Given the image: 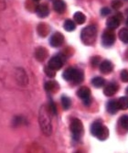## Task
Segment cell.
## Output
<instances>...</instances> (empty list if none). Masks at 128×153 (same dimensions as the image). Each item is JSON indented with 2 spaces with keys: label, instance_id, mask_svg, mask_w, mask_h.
I'll return each instance as SVG.
<instances>
[{
  "label": "cell",
  "instance_id": "1",
  "mask_svg": "<svg viewBox=\"0 0 128 153\" xmlns=\"http://www.w3.org/2000/svg\"><path fill=\"white\" fill-rule=\"evenodd\" d=\"M38 122L41 128V131L47 137L52 134V123L50 118V112L49 107L42 105L39 109L38 113Z\"/></svg>",
  "mask_w": 128,
  "mask_h": 153
},
{
  "label": "cell",
  "instance_id": "2",
  "mask_svg": "<svg viewBox=\"0 0 128 153\" xmlns=\"http://www.w3.org/2000/svg\"><path fill=\"white\" fill-rule=\"evenodd\" d=\"M97 37V29L95 26H88L81 30V39L85 45H92Z\"/></svg>",
  "mask_w": 128,
  "mask_h": 153
},
{
  "label": "cell",
  "instance_id": "3",
  "mask_svg": "<svg viewBox=\"0 0 128 153\" xmlns=\"http://www.w3.org/2000/svg\"><path fill=\"white\" fill-rule=\"evenodd\" d=\"M91 133L100 140H105L109 137V130L101 121H95L91 126Z\"/></svg>",
  "mask_w": 128,
  "mask_h": 153
},
{
  "label": "cell",
  "instance_id": "4",
  "mask_svg": "<svg viewBox=\"0 0 128 153\" xmlns=\"http://www.w3.org/2000/svg\"><path fill=\"white\" fill-rule=\"evenodd\" d=\"M63 78L66 81L73 82L75 85H79L84 79V74L81 71L77 70L75 68L70 67L63 73Z\"/></svg>",
  "mask_w": 128,
  "mask_h": 153
},
{
  "label": "cell",
  "instance_id": "5",
  "mask_svg": "<svg viewBox=\"0 0 128 153\" xmlns=\"http://www.w3.org/2000/svg\"><path fill=\"white\" fill-rule=\"evenodd\" d=\"M70 128L73 133L74 140H79L83 134V125H82L81 121L78 118H73L72 120V122H70Z\"/></svg>",
  "mask_w": 128,
  "mask_h": 153
},
{
  "label": "cell",
  "instance_id": "6",
  "mask_svg": "<svg viewBox=\"0 0 128 153\" xmlns=\"http://www.w3.org/2000/svg\"><path fill=\"white\" fill-rule=\"evenodd\" d=\"M115 41V34L113 32V30L107 29L106 30L104 31L102 35V42L104 46L110 47L113 45Z\"/></svg>",
  "mask_w": 128,
  "mask_h": 153
},
{
  "label": "cell",
  "instance_id": "7",
  "mask_svg": "<svg viewBox=\"0 0 128 153\" xmlns=\"http://www.w3.org/2000/svg\"><path fill=\"white\" fill-rule=\"evenodd\" d=\"M77 95L82 99L83 103L88 105L91 104V90L86 87V86H81L78 91H77Z\"/></svg>",
  "mask_w": 128,
  "mask_h": 153
},
{
  "label": "cell",
  "instance_id": "8",
  "mask_svg": "<svg viewBox=\"0 0 128 153\" xmlns=\"http://www.w3.org/2000/svg\"><path fill=\"white\" fill-rule=\"evenodd\" d=\"M63 62H64V60L61 56L60 55H56V56L52 57L50 62H49V67H50L53 70L57 71V70H60V69L63 66Z\"/></svg>",
  "mask_w": 128,
  "mask_h": 153
},
{
  "label": "cell",
  "instance_id": "9",
  "mask_svg": "<svg viewBox=\"0 0 128 153\" xmlns=\"http://www.w3.org/2000/svg\"><path fill=\"white\" fill-rule=\"evenodd\" d=\"M63 42H64V36L60 32L54 33L50 39V44L54 48L61 47L63 44Z\"/></svg>",
  "mask_w": 128,
  "mask_h": 153
},
{
  "label": "cell",
  "instance_id": "10",
  "mask_svg": "<svg viewBox=\"0 0 128 153\" xmlns=\"http://www.w3.org/2000/svg\"><path fill=\"white\" fill-rule=\"evenodd\" d=\"M119 89V86L116 82H109L107 85H105L104 89V94L106 96H112L115 94Z\"/></svg>",
  "mask_w": 128,
  "mask_h": 153
},
{
  "label": "cell",
  "instance_id": "11",
  "mask_svg": "<svg viewBox=\"0 0 128 153\" xmlns=\"http://www.w3.org/2000/svg\"><path fill=\"white\" fill-rule=\"evenodd\" d=\"M16 79L18 82L22 86H26L27 85V76L23 69H18L16 71Z\"/></svg>",
  "mask_w": 128,
  "mask_h": 153
},
{
  "label": "cell",
  "instance_id": "12",
  "mask_svg": "<svg viewBox=\"0 0 128 153\" xmlns=\"http://www.w3.org/2000/svg\"><path fill=\"white\" fill-rule=\"evenodd\" d=\"M121 23V17H119V15L117 16H113V17H111L107 19V22H106V25H107V27L110 30H115L119 27Z\"/></svg>",
  "mask_w": 128,
  "mask_h": 153
},
{
  "label": "cell",
  "instance_id": "13",
  "mask_svg": "<svg viewBox=\"0 0 128 153\" xmlns=\"http://www.w3.org/2000/svg\"><path fill=\"white\" fill-rule=\"evenodd\" d=\"M49 52L47 51L46 48L43 47H38L36 51H35V57L38 62H43L46 60V58L48 57Z\"/></svg>",
  "mask_w": 128,
  "mask_h": 153
},
{
  "label": "cell",
  "instance_id": "14",
  "mask_svg": "<svg viewBox=\"0 0 128 153\" xmlns=\"http://www.w3.org/2000/svg\"><path fill=\"white\" fill-rule=\"evenodd\" d=\"M36 13L39 18H46L50 14V8L46 4H40L36 7Z\"/></svg>",
  "mask_w": 128,
  "mask_h": 153
},
{
  "label": "cell",
  "instance_id": "15",
  "mask_svg": "<svg viewBox=\"0 0 128 153\" xmlns=\"http://www.w3.org/2000/svg\"><path fill=\"white\" fill-rule=\"evenodd\" d=\"M100 71L104 74H109L112 71V63L110 61H104L100 64Z\"/></svg>",
  "mask_w": 128,
  "mask_h": 153
},
{
  "label": "cell",
  "instance_id": "16",
  "mask_svg": "<svg viewBox=\"0 0 128 153\" xmlns=\"http://www.w3.org/2000/svg\"><path fill=\"white\" fill-rule=\"evenodd\" d=\"M37 30H38V35L40 37H46L50 33V26L48 24H46V23H40L38 26Z\"/></svg>",
  "mask_w": 128,
  "mask_h": 153
},
{
  "label": "cell",
  "instance_id": "17",
  "mask_svg": "<svg viewBox=\"0 0 128 153\" xmlns=\"http://www.w3.org/2000/svg\"><path fill=\"white\" fill-rule=\"evenodd\" d=\"M59 85L55 81H49L45 83V90L49 93H53L55 94L57 91L59 90Z\"/></svg>",
  "mask_w": 128,
  "mask_h": 153
},
{
  "label": "cell",
  "instance_id": "18",
  "mask_svg": "<svg viewBox=\"0 0 128 153\" xmlns=\"http://www.w3.org/2000/svg\"><path fill=\"white\" fill-rule=\"evenodd\" d=\"M53 8L56 12L62 14L66 9V5L62 0H55L53 3Z\"/></svg>",
  "mask_w": 128,
  "mask_h": 153
},
{
  "label": "cell",
  "instance_id": "19",
  "mask_svg": "<svg viewBox=\"0 0 128 153\" xmlns=\"http://www.w3.org/2000/svg\"><path fill=\"white\" fill-rule=\"evenodd\" d=\"M107 111L110 113V114H115L117 111L119 110V107H118V104H117V101L115 100H111L108 102L107 104Z\"/></svg>",
  "mask_w": 128,
  "mask_h": 153
},
{
  "label": "cell",
  "instance_id": "20",
  "mask_svg": "<svg viewBox=\"0 0 128 153\" xmlns=\"http://www.w3.org/2000/svg\"><path fill=\"white\" fill-rule=\"evenodd\" d=\"M73 19H74V21L77 24L81 25V24H83L85 21H86V17H85V15H84L83 13L78 11V12H76L73 15Z\"/></svg>",
  "mask_w": 128,
  "mask_h": 153
},
{
  "label": "cell",
  "instance_id": "21",
  "mask_svg": "<svg viewBox=\"0 0 128 153\" xmlns=\"http://www.w3.org/2000/svg\"><path fill=\"white\" fill-rule=\"evenodd\" d=\"M118 107L121 110H127L128 109V97L123 96L117 100Z\"/></svg>",
  "mask_w": 128,
  "mask_h": 153
},
{
  "label": "cell",
  "instance_id": "22",
  "mask_svg": "<svg viewBox=\"0 0 128 153\" xmlns=\"http://www.w3.org/2000/svg\"><path fill=\"white\" fill-rule=\"evenodd\" d=\"M92 85L96 88H101L104 85V83H105V81L104 78L102 77H94L92 80Z\"/></svg>",
  "mask_w": 128,
  "mask_h": 153
},
{
  "label": "cell",
  "instance_id": "23",
  "mask_svg": "<svg viewBox=\"0 0 128 153\" xmlns=\"http://www.w3.org/2000/svg\"><path fill=\"white\" fill-rule=\"evenodd\" d=\"M63 27H64V30L66 31H73L76 29V25L74 23V21H73L72 19H67L65 20L64 24H63Z\"/></svg>",
  "mask_w": 128,
  "mask_h": 153
},
{
  "label": "cell",
  "instance_id": "24",
  "mask_svg": "<svg viewBox=\"0 0 128 153\" xmlns=\"http://www.w3.org/2000/svg\"><path fill=\"white\" fill-rule=\"evenodd\" d=\"M119 38L124 43H128V29L124 27L119 31Z\"/></svg>",
  "mask_w": 128,
  "mask_h": 153
},
{
  "label": "cell",
  "instance_id": "25",
  "mask_svg": "<svg viewBox=\"0 0 128 153\" xmlns=\"http://www.w3.org/2000/svg\"><path fill=\"white\" fill-rule=\"evenodd\" d=\"M61 105L65 110H68L70 107V105H72V101H70V99L69 98V97L63 95L61 97Z\"/></svg>",
  "mask_w": 128,
  "mask_h": 153
},
{
  "label": "cell",
  "instance_id": "26",
  "mask_svg": "<svg viewBox=\"0 0 128 153\" xmlns=\"http://www.w3.org/2000/svg\"><path fill=\"white\" fill-rule=\"evenodd\" d=\"M120 124H121L122 128L128 130V116L127 115H124L120 118Z\"/></svg>",
  "mask_w": 128,
  "mask_h": 153
},
{
  "label": "cell",
  "instance_id": "27",
  "mask_svg": "<svg viewBox=\"0 0 128 153\" xmlns=\"http://www.w3.org/2000/svg\"><path fill=\"white\" fill-rule=\"evenodd\" d=\"M44 72H45V74H47V76H49L50 78H53V77H55V75H56V71L53 70V69H51V68L49 67V66H47V67L44 68Z\"/></svg>",
  "mask_w": 128,
  "mask_h": 153
},
{
  "label": "cell",
  "instance_id": "28",
  "mask_svg": "<svg viewBox=\"0 0 128 153\" xmlns=\"http://www.w3.org/2000/svg\"><path fill=\"white\" fill-rule=\"evenodd\" d=\"M111 4H112V7L115 10H118L123 7V3L121 0H112Z\"/></svg>",
  "mask_w": 128,
  "mask_h": 153
},
{
  "label": "cell",
  "instance_id": "29",
  "mask_svg": "<svg viewBox=\"0 0 128 153\" xmlns=\"http://www.w3.org/2000/svg\"><path fill=\"white\" fill-rule=\"evenodd\" d=\"M49 110H50V112L51 115H57V108H56V105L55 103L50 99V105H49Z\"/></svg>",
  "mask_w": 128,
  "mask_h": 153
},
{
  "label": "cell",
  "instance_id": "30",
  "mask_svg": "<svg viewBox=\"0 0 128 153\" xmlns=\"http://www.w3.org/2000/svg\"><path fill=\"white\" fill-rule=\"evenodd\" d=\"M121 80L124 82H128V71L127 70H123L121 72Z\"/></svg>",
  "mask_w": 128,
  "mask_h": 153
},
{
  "label": "cell",
  "instance_id": "31",
  "mask_svg": "<svg viewBox=\"0 0 128 153\" xmlns=\"http://www.w3.org/2000/svg\"><path fill=\"white\" fill-rule=\"evenodd\" d=\"M23 121H24V117H16L15 118H14V126H18V125H22L23 124Z\"/></svg>",
  "mask_w": 128,
  "mask_h": 153
},
{
  "label": "cell",
  "instance_id": "32",
  "mask_svg": "<svg viewBox=\"0 0 128 153\" xmlns=\"http://www.w3.org/2000/svg\"><path fill=\"white\" fill-rule=\"evenodd\" d=\"M110 13H111V10H110L108 7H103V8L101 9V15H102L103 17L108 16Z\"/></svg>",
  "mask_w": 128,
  "mask_h": 153
},
{
  "label": "cell",
  "instance_id": "33",
  "mask_svg": "<svg viewBox=\"0 0 128 153\" xmlns=\"http://www.w3.org/2000/svg\"><path fill=\"white\" fill-rule=\"evenodd\" d=\"M99 61H100V58L99 57H93L92 59V66H97L98 65V63H99Z\"/></svg>",
  "mask_w": 128,
  "mask_h": 153
},
{
  "label": "cell",
  "instance_id": "34",
  "mask_svg": "<svg viewBox=\"0 0 128 153\" xmlns=\"http://www.w3.org/2000/svg\"><path fill=\"white\" fill-rule=\"evenodd\" d=\"M6 8V1L5 0H0V11Z\"/></svg>",
  "mask_w": 128,
  "mask_h": 153
},
{
  "label": "cell",
  "instance_id": "35",
  "mask_svg": "<svg viewBox=\"0 0 128 153\" xmlns=\"http://www.w3.org/2000/svg\"><path fill=\"white\" fill-rule=\"evenodd\" d=\"M125 55H126V58H128V51H126V52H125Z\"/></svg>",
  "mask_w": 128,
  "mask_h": 153
},
{
  "label": "cell",
  "instance_id": "36",
  "mask_svg": "<svg viewBox=\"0 0 128 153\" xmlns=\"http://www.w3.org/2000/svg\"><path fill=\"white\" fill-rule=\"evenodd\" d=\"M33 1H35V2H38V1H40V0H33Z\"/></svg>",
  "mask_w": 128,
  "mask_h": 153
},
{
  "label": "cell",
  "instance_id": "37",
  "mask_svg": "<svg viewBox=\"0 0 128 153\" xmlns=\"http://www.w3.org/2000/svg\"><path fill=\"white\" fill-rule=\"evenodd\" d=\"M126 25L128 26V19H127V20H126Z\"/></svg>",
  "mask_w": 128,
  "mask_h": 153
},
{
  "label": "cell",
  "instance_id": "38",
  "mask_svg": "<svg viewBox=\"0 0 128 153\" xmlns=\"http://www.w3.org/2000/svg\"><path fill=\"white\" fill-rule=\"evenodd\" d=\"M126 92H127V93H128V88H127V89H126Z\"/></svg>",
  "mask_w": 128,
  "mask_h": 153
}]
</instances>
